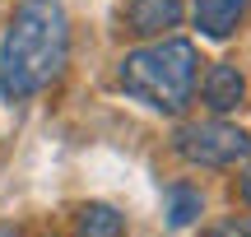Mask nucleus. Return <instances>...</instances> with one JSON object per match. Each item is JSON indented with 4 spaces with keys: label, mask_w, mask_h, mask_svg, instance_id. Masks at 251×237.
<instances>
[{
    "label": "nucleus",
    "mask_w": 251,
    "mask_h": 237,
    "mask_svg": "<svg viewBox=\"0 0 251 237\" xmlns=\"http://www.w3.org/2000/svg\"><path fill=\"white\" fill-rule=\"evenodd\" d=\"M126 233V214L112 205H84L79 210V228L75 237H121Z\"/></svg>",
    "instance_id": "nucleus-7"
},
{
    "label": "nucleus",
    "mask_w": 251,
    "mask_h": 237,
    "mask_svg": "<svg viewBox=\"0 0 251 237\" xmlns=\"http://www.w3.org/2000/svg\"><path fill=\"white\" fill-rule=\"evenodd\" d=\"M172 149H177L186 163L196 167H237L251 158V135L242 126H228V121H191L172 135Z\"/></svg>",
    "instance_id": "nucleus-3"
},
{
    "label": "nucleus",
    "mask_w": 251,
    "mask_h": 237,
    "mask_svg": "<svg viewBox=\"0 0 251 237\" xmlns=\"http://www.w3.org/2000/svg\"><path fill=\"white\" fill-rule=\"evenodd\" d=\"M191 9H196V28L205 37H214V42H224V37L237 33V24L247 19L251 0H191Z\"/></svg>",
    "instance_id": "nucleus-5"
},
{
    "label": "nucleus",
    "mask_w": 251,
    "mask_h": 237,
    "mask_svg": "<svg viewBox=\"0 0 251 237\" xmlns=\"http://www.w3.org/2000/svg\"><path fill=\"white\" fill-rule=\"evenodd\" d=\"M196 79H200V56L186 37H158L140 51H126L121 61V89L163 117H177L191 102Z\"/></svg>",
    "instance_id": "nucleus-2"
},
{
    "label": "nucleus",
    "mask_w": 251,
    "mask_h": 237,
    "mask_svg": "<svg viewBox=\"0 0 251 237\" xmlns=\"http://www.w3.org/2000/svg\"><path fill=\"white\" fill-rule=\"evenodd\" d=\"M70 61V19L61 0H19L0 42V93L5 102H28L61 79Z\"/></svg>",
    "instance_id": "nucleus-1"
},
{
    "label": "nucleus",
    "mask_w": 251,
    "mask_h": 237,
    "mask_svg": "<svg viewBox=\"0 0 251 237\" xmlns=\"http://www.w3.org/2000/svg\"><path fill=\"white\" fill-rule=\"evenodd\" d=\"M205 237H251V214H233V219L214 223Z\"/></svg>",
    "instance_id": "nucleus-9"
},
{
    "label": "nucleus",
    "mask_w": 251,
    "mask_h": 237,
    "mask_svg": "<svg viewBox=\"0 0 251 237\" xmlns=\"http://www.w3.org/2000/svg\"><path fill=\"white\" fill-rule=\"evenodd\" d=\"M0 237H14V233H0Z\"/></svg>",
    "instance_id": "nucleus-11"
},
{
    "label": "nucleus",
    "mask_w": 251,
    "mask_h": 237,
    "mask_svg": "<svg viewBox=\"0 0 251 237\" xmlns=\"http://www.w3.org/2000/svg\"><path fill=\"white\" fill-rule=\"evenodd\" d=\"M205 214V195L196 186H168V228H191Z\"/></svg>",
    "instance_id": "nucleus-8"
},
{
    "label": "nucleus",
    "mask_w": 251,
    "mask_h": 237,
    "mask_svg": "<svg viewBox=\"0 0 251 237\" xmlns=\"http://www.w3.org/2000/svg\"><path fill=\"white\" fill-rule=\"evenodd\" d=\"M242 93H247V79L237 74V65H228V61H219V65H209V74H205V107L209 112H237V102H242Z\"/></svg>",
    "instance_id": "nucleus-6"
},
{
    "label": "nucleus",
    "mask_w": 251,
    "mask_h": 237,
    "mask_svg": "<svg viewBox=\"0 0 251 237\" xmlns=\"http://www.w3.org/2000/svg\"><path fill=\"white\" fill-rule=\"evenodd\" d=\"M242 200L251 205V167H247V172H242Z\"/></svg>",
    "instance_id": "nucleus-10"
},
{
    "label": "nucleus",
    "mask_w": 251,
    "mask_h": 237,
    "mask_svg": "<svg viewBox=\"0 0 251 237\" xmlns=\"http://www.w3.org/2000/svg\"><path fill=\"white\" fill-rule=\"evenodd\" d=\"M186 14V0H130L126 5V24L135 37H163L181 24Z\"/></svg>",
    "instance_id": "nucleus-4"
}]
</instances>
